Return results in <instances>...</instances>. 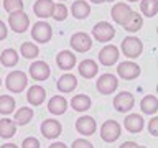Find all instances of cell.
<instances>
[{
    "instance_id": "cell-1",
    "label": "cell",
    "mask_w": 158,
    "mask_h": 148,
    "mask_svg": "<svg viewBox=\"0 0 158 148\" xmlns=\"http://www.w3.org/2000/svg\"><path fill=\"white\" fill-rule=\"evenodd\" d=\"M27 84H28V77L23 71H12V72H8L7 79H5V86L13 94L23 92L27 89Z\"/></svg>"
},
{
    "instance_id": "cell-2",
    "label": "cell",
    "mask_w": 158,
    "mask_h": 148,
    "mask_svg": "<svg viewBox=\"0 0 158 148\" xmlns=\"http://www.w3.org/2000/svg\"><path fill=\"white\" fill-rule=\"evenodd\" d=\"M120 49L123 53L125 58H130V59H135L142 54L143 51V43L140 38L137 36H127L122 39V44H120Z\"/></svg>"
},
{
    "instance_id": "cell-3",
    "label": "cell",
    "mask_w": 158,
    "mask_h": 148,
    "mask_svg": "<svg viewBox=\"0 0 158 148\" xmlns=\"http://www.w3.org/2000/svg\"><path fill=\"white\" fill-rule=\"evenodd\" d=\"M92 36L94 39H97L99 43H109L110 39L115 36V30L110 23L107 22H99L94 25L92 28Z\"/></svg>"
},
{
    "instance_id": "cell-4",
    "label": "cell",
    "mask_w": 158,
    "mask_h": 148,
    "mask_svg": "<svg viewBox=\"0 0 158 148\" xmlns=\"http://www.w3.org/2000/svg\"><path fill=\"white\" fill-rule=\"evenodd\" d=\"M117 86H118V79H117V76H114V74H110V72L102 74V76L97 79V82H96L97 91L101 94H104V96L114 94L117 91Z\"/></svg>"
},
{
    "instance_id": "cell-5",
    "label": "cell",
    "mask_w": 158,
    "mask_h": 148,
    "mask_svg": "<svg viewBox=\"0 0 158 148\" xmlns=\"http://www.w3.org/2000/svg\"><path fill=\"white\" fill-rule=\"evenodd\" d=\"M120 133H122V128L118 125V122L115 120H107L101 127V138L106 143H114L120 137Z\"/></svg>"
},
{
    "instance_id": "cell-6",
    "label": "cell",
    "mask_w": 158,
    "mask_h": 148,
    "mask_svg": "<svg viewBox=\"0 0 158 148\" xmlns=\"http://www.w3.org/2000/svg\"><path fill=\"white\" fill-rule=\"evenodd\" d=\"M69 44H71V48L74 49V51L86 53V51H89V49L92 48V38L89 36L87 33H84V31H77V33H74L71 36Z\"/></svg>"
},
{
    "instance_id": "cell-7",
    "label": "cell",
    "mask_w": 158,
    "mask_h": 148,
    "mask_svg": "<svg viewBox=\"0 0 158 148\" xmlns=\"http://www.w3.org/2000/svg\"><path fill=\"white\" fill-rule=\"evenodd\" d=\"M53 36V30L49 27V23L46 22H36L31 28V38L36 43H48Z\"/></svg>"
},
{
    "instance_id": "cell-8",
    "label": "cell",
    "mask_w": 158,
    "mask_h": 148,
    "mask_svg": "<svg viewBox=\"0 0 158 148\" xmlns=\"http://www.w3.org/2000/svg\"><path fill=\"white\" fill-rule=\"evenodd\" d=\"M8 25L15 33H23L30 27V17L25 12H13L8 17Z\"/></svg>"
},
{
    "instance_id": "cell-9",
    "label": "cell",
    "mask_w": 158,
    "mask_h": 148,
    "mask_svg": "<svg viewBox=\"0 0 158 148\" xmlns=\"http://www.w3.org/2000/svg\"><path fill=\"white\" fill-rule=\"evenodd\" d=\"M110 15H112V20L118 25H122V27H125L128 23V20L132 17V8L128 3H115L110 10Z\"/></svg>"
},
{
    "instance_id": "cell-10",
    "label": "cell",
    "mask_w": 158,
    "mask_h": 148,
    "mask_svg": "<svg viewBox=\"0 0 158 148\" xmlns=\"http://www.w3.org/2000/svg\"><path fill=\"white\" fill-rule=\"evenodd\" d=\"M140 72H142L140 66H138L137 63H132V61H122V63H118V66H117L118 77L125 79V81L137 79L138 76H140Z\"/></svg>"
},
{
    "instance_id": "cell-11",
    "label": "cell",
    "mask_w": 158,
    "mask_h": 148,
    "mask_svg": "<svg viewBox=\"0 0 158 148\" xmlns=\"http://www.w3.org/2000/svg\"><path fill=\"white\" fill-rule=\"evenodd\" d=\"M133 105H135V97L127 91L118 92L117 96L114 97V109H115L117 112H128L133 109Z\"/></svg>"
},
{
    "instance_id": "cell-12",
    "label": "cell",
    "mask_w": 158,
    "mask_h": 148,
    "mask_svg": "<svg viewBox=\"0 0 158 148\" xmlns=\"http://www.w3.org/2000/svg\"><path fill=\"white\" fill-rule=\"evenodd\" d=\"M63 132V127L61 123L58 120H54V118H46V120H43L41 123V135L44 138H48V140H54V138H58L61 135Z\"/></svg>"
},
{
    "instance_id": "cell-13",
    "label": "cell",
    "mask_w": 158,
    "mask_h": 148,
    "mask_svg": "<svg viewBox=\"0 0 158 148\" xmlns=\"http://www.w3.org/2000/svg\"><path fill=\"white\" fill-rule=\"evenodd\" d=\"M99 61L104 66H114L118 61V48L114 44H106L99 51Z\"/></svg>"
},
{
    "instance_id": "cell-14",
    "label": "cell",
    "mask_w": 158,
    "mask_h": 148,
    "mask_svg": "<svg viewBox=\"0 0 158 148\" xmlns=\"http://www.w3.org/2000/svg\"><path fill=\"white\" fill-rule=\"evenodd\" d=\"M51 74V69H49L48 63L44 61H35L31 66H30V76L35 81H46Z\"/></svg>"
},
{
    "instance_id": "cell-15",
    "label": "cell",
    "mask_w": 158,
    "mask_h": 148,
    "mask_svg": "<svg viewBox=\"0 0 158 148\" xmlns=\"http://www.w3.org/2000/svg\"><path fill=\"white\" fill-rule=\"evenodd\" d=\"M97 128V123L94 120L92 117L89 115H84V117H79L76 120V130L81 133L84 137H89V135H94V132H96Z\"/></svg>"
},
{
    "instance_id": "cell-16",
    "label": "cell",
    "mask_w": 158,
    "mask_h": 148,
    "mask_svg": "<svg viewBox=\"0 0 158 148\" xmlns=\"http://www.w3.org/2000/svg\"><path fill=\"white\" fill-rule=\"evenodd\" d=\"M46 99V91L44 87H41L40 84H35V86H30L28 87V92H27V101L31 104V105H41Z\"/></svg>"
},
{
    "instance_id": "cell-17",
    "label": "cell",
    "mask_w": 158,
    "mask_h": 148,
    "mask_svg": "<svg viewBox=\"0 0 158 148\" xmlns=\"http://www.w3.org/2000/svg\"><path fill=\"white\" fill-rule=\"evenodd\" d=\"M56 64L63 71H69V69H73L76 66V56H74V53L68 51V49H63L56 56Z\"/></svg>"
},
{
    "instance_id": "cell-18",
    "label": "cell",
    "mask_w": 158,
    "mask_h": 148,
    "mask_svg": "<svg viewBox=\"0 0 158 148\" xmlns=\"http://www.w3.org/2000/svg\"><path fill=\"white\" fill-rule=\"evenodd\" d=\"M123 125H125L127 132L130 133H140L143 130V117L140 113H128L123 120Z\"/></svg>"
},
{
    "instance_id": "cell-19",
    "label": "cell",
    "mask_w": 158,
    "mask_h": 148,
    "mask_svg": "<svg viewBox=\"0 0 158 148\" xmlns=\"http://www.w3.org/2000/svg\"><path fill=\"white\" fill-rule=\"evenodd\" d=\"M58 89L61 92H64V94H69V92H73L74 89H76V86H77V79H76V76L74 74H71V72H66V74H63L61 77L58 79Z\"/></svg>"
},
{
    "instance_id": "cell-20",
    "label": "cell",
    "mask_w": 158,
    "mask_h": 148,
    "mask_svg": "<svg viewBox=\"0 0 158 148\" xmlns=\"http://www.w3.org/2000/svg\"><path fill=\"white\" fill-rule=\"evenodd\" d=\"M68 109V101L63 96H53L48 102V110L53 113V115H61V113L66 112Z\"/></svg>"
},
{
    "instance_id": "cell-21",
    "label": "cell",
    "mask_w": 158,
    "mask_h": 148,
    "mask_svg": "<svg viewBox=\"0 0 158 148\" xmlns=\"http://www.w3.org/2000/svg\"><path fill=\"white\" fill-rule=\"evenodd\" d=\"M53 5L54 3L51 0H36L33 3V12L40 18H49L51 17V12H53Z\"/></svg>"
},
{
    "instance_id": "cell-22",
    "label": "cell",
    "mask_w": 158,
    "mask_h": 148,
    "mask_svg": "<svg viewBox=\"0 0 158 148\" xmlns=\"http://www.w3.org/2000/svg\"><path fill=\"white\" fill-rule=\"evenodd\" d=\"M77 69H79V74H81L84 79H92L99 72L97 63L92 61V59H84V61H81Z\"/></svg>"
},
{
    "instance_id": "cell-23",
    "label": "cell",
    "mask_w": 158,
    "mask_h": 148,
    "mask_svg": "<svg viewBox=\"0 0 158 148\" xmlns=\"http://www.w3.org/2000/svg\"><path fill=\"white\" fill-rule=\"evenodd\" d=\"M71 13H73L74 18L84 20V18L89 17V13H91V5H89L86 0H76L71 7Z\"/></svg>"
},
{
    "instance_id": "cell-24",
    "label": "cell",
    "mask_w": 158,
    "mask_h": 148,
    "mask_svg": "<svg viewBox=\"0 0 158 148\" xmlns=\"http://www.w3.org/2000/svg\"><path fill=\"white\" fill-rule=\"evenodd\" d=\"M91 105H92V101L89 96H86V94H77V96H74L73 101H71V107L76 112H86L91 109Z\"/></svg>"
},
{
    "instance_id": "cell-25",
    "label": "cell",
    "mask_w": 158,
    "mask_h": 148,
    "mask_svg": "<svg viewBox=\"0 0 158 148\" xmlns=\"http://www.w3.org/2000/svg\"><path fill=\"white\" fill-rule=\"evenodd\" d=\"M140 109H142L143 113H148V115L156 113V110H158V99L155 96H152V94H148V96H145L142 99Z\"/></svg>"
},
{
    "instance_id": "cell-26",
    "label": "cell",
    "mask_w": 158,
    "mask_h": 148,
    "mask_svg": "<svg viewBox=\"0 0 158 148\" xmlns=\"http://www.w3.org/2000/svg\"><path fill=\"white\" fill-rule=\"evenodd\" d=\"M15 133H17V125H15L13 120H10V118H2L0 120V138H5V140H8V138H12Z\"/></svg>"
},
{
    "instance_id": "cell-27",
    "label": "cell",
    "mask_w": 158,
    "mask_h": 148,
    "mask_svg": "<svg viewBox=\"0 0 158 148\" xmlns=\"http://www.w3.org/2000/svg\"><path fill=\"white\" fill-rule=\"evenodd\" d=\"M0 63L3 64L5 68H13L15 64L18 63V53L15 51L13 48H7L0 53Z\"/></svg>"
},
{
    "instance_id": "cell-28",
    "label": "cell",
    "mask_w": 158,
    "mask_h": 148,
    "mask_svg": "<svg viewBox=\"0 0 158 148\" xmlns=\"http://www.w3.org/2000/svg\"><path fill=\"white\" fill-rule=\"evenodd\" d=\"M31 118H33V109L22 107L15 112L13 120H15V125H27V123L31 122Z\"/></svg>"
},
{
    "instance_id": "cell-29",
    "label": "cell",
    "mask_w": 158,
    "mask_h": 148,
    "mask_svg": "<svg viewBox=\"0 0 158 148\" xmlns=\"http://www.w3.org/2000/svg\"><path fill=\"white\" fill-rule=\"evenodd\" d=\"M20 53L25 59H35L40 54V48L31 41H25L22 43V48H20Z\"/></svg>"
},
{
    "instance_id": "cell-30",
    "label": "cell",
    "mask_w": 158,
    "mask_h": 148,
    "mask_svg": "<svg viewBox=\"0 0 158 148\" xmlns=\"http://www.w3.org/2000/svg\"><path fill=\"white\" fill-rule=\"evenodd\" d=\"M140 10L148 18L155 17L158 12V0H140Z\"/></svg>"
},
{
    "instance_id": "cell-31",
    "label": "cell",
    "mask_w": 158,
    "mask_h": 148,
    "mask_svg": "<svg viewBox=\"0 0 158 148\" xmlns=\"http://www.w3.org/2000/svg\"><path fill=\"white\" fill-rule=\"evenodd\" d=\"M142 25H143L142 15L137 13V12H132L130 20H128V23H127L123 28H125V31H128V33H135V31H138V30L142 28Z\"/></svg>"
},
{
    "instance_id": "cell-32",
    "label": "cell",
    "mask_w": 158,
    "mask_h": 148,
    "mask_svg": "<svg viewBox=\"0 0 158 148\" xmlns=\"http://www.w3.org/2000/svg\"><path fill=\"white\" fill-rule=\"evenodd\" d=\"M15 109V99L12 96H0V113L8 115Z\"/></svg>"
},
{
    "instance_id": "cell-33",
    "label": "cell",
    "mask_w": 158,
    "mask_h": 148,
    "mask_svg": "<svg viewBox=\"0 0 158 148\" xmlns=\"http://www.w3.org/2000/svg\"><path fill=\"white\" fill-rule=\"evenodd\" d=\"M51 17L56 20V22H63V20H66V17H68V8H66V5H64V3H54V5H53Z\"/></svg>"
},
{
    "instance_id": "cell-34",
    "label": "cell",
    "mask_w": 158,
    "mask_h": 148,
    "mask_svg": "<svg viewBox=\"0 0 158 148\" xmlns=\"http://www.w3.org/2000/svg\"><path fill=\"white\" fill-rule=\"evenodd\" d=\"M3 8L8 13L23 12V0H3Z\"/></svg>"
},
{
    "instance_id": "cell-35",
    "label": "cell",
    "mask_w": 158,
    "mask_h": 148,
    "mask_svg": "<svg viewBox=\"0 0 158 148\" xmlns=\"http://www.w3.org/2000/svg\"><path fill=\"white\" fill-rule=\"evenodd\" d=\"M71 148H94V145L86 138H77V140L73 142Z\"/></svg>"
},
{
    "instance_id": "cell-36",
    "label": "cell",
    "mask_w": 158,
    "mask_h": 148,
    "mask_svg": "<svg viewBox=\"0 0 158 148\" xmlns=\"http://www.w3.org/2000/svg\"><path fill=\"white\" fill-rule=\"evenodd\" d=\"M22 148H40V142L35 137H27L22 143Z\"/></svg>"
},
{
    "instance_id": "cell-37",
    "label": "cell",
    "mask_w": 158,
    "mask_h": 148,
    "mask_svg": "<svg viewBox=\"0 0 158 148\" xmlns=\"http://www.w3.org/2000/svg\"><path fill=\"white\" fill-rule=\"evenodd\" d=\"M148 132H150V135L156 137L158 135V118L153 117L150 122H148Z\"/></svg>"
},
{
    "instance_id": "cell-38",
    "label": "cell",
    "mask_w": 158,
    "mask_h": 148,
    "mask_svg": "<svg viewBox=\"0 0 158 148\" xmlns=\"http://www.w3.org/2000/svg\"><path fill=\"white\" fill-rule=\"evenodd\" d=\"M8 35V30H7V25H5L2 20H0V39H5Z\"/></svg>"
},
{
    "instance_id": "cell-39",
    "label": "cell",
    "mask_w": 158,
    "mask_h": 148,
    "mask_svg": "<svg viewBox=\"0 0 158 148\" xmlns=\"http://www.w3.org/2000/svg\"><path fill=\"white\" fill-rule=\"evenodd\" d=\"M48 148H68V146H66V143H63V142H54Z\"/></svg>"
},
{
    "instance_id": "cell-40",
    "label": "cell",
    "mask_w": 158,
    "mask_h": 148,
    "mask_svg": "<svg viewBox=\"0 0 158 148\" xmlns=\"http://www.w3.org/2000/svg\"><path fill=\"white\" fill-rule=\"evenodd\" d=\"M135 146H137L135 142H125V143H122L118 148H135Z\"/></svg>"
},
{
    "instance_id": "cell-41",
    "label": "cell",
    "mask_w": 158,
    "mask_h": 148,
    "mask_svg": "<svg viewBox=\"0 0 158 148\" xmlns=\"http://www.w3.org/2000/svg\"><path fill=\"white\" fill-rule=\"evenodd\" d=\"M0 148H18V146L15 145V143H5V145H2Z\"/></svg>"
},
{
    "instance_id": "cell-42",
    "label": "cell",
    "mask_w": 158,
    "mask_h": 148,
    "mask_svg": "<svg viewBox=\"0 0 158 148\" xmlns=\"http://www.w3.org/2000/svg\"><path fill=\"white\" fill-rule=\"evenodd\" d=\"M91 2H92V3H104L106 0H91Z\"/></svg>"
},
{
    "instance_id": "cell-43",
    "label": "cell",
    "mask_w": 158,
    "mask_h": 148,
    "mask_svg": "<svg viewBox=\"0 0 158 148\" xmlns=\"http://www.w3.org/2000/svg\"><path fill=\"white\" fill-rule=\"evenodd\" d=\"M128 2H132V3H135V2H138V0H128Z\"/></svg>"
},
{
    "instance_id": "cell-44",
    "label": "cell",
    "mask_w": 158,
    "mask_h": 148,
    "mask_svg": "<svg viewBox=\"0 0 158 148\" xmlns=\"http://www.w3.org/2000/svg\"><path fill=\"white\" fill-rule=\"evenodd\" d=\"M135 148H147V146H138V145H137V146H135Z\"/></svg>"
},
{
    "instance_id": "cell-45",
    "label": "cell",
    "mask_w": 158,
    "mask_h": 148,
    "mask_svg": "<svg viewBox=\"0 0 158 148\" xmlns=\"http://www.w3.org/2000/svg\"><path fill=\"white\" fill-rule=\"evenodd\" d=\"M106 2H115V0H106Z\"/></svg>"
},
{
    "instance_id": "cell-46",
    "label": "cell",
    "mask_w": 158,
    "mask_h": 148,
    "mask_svg": "<svg viewBox=\"0 0 158 148\" xmlns=\"http://www.w3.org/2000/svg\"><path fill=\"white\" fill-rule=\"evenodd\" d=\"M0 84H2V79H0Z\"/></svg>"
},
{
    "instance_id": "cell-47",
    "label": "cell",
    "mask_w": 158,
    "mask_h": 148,
    "mask_svg": "<svg viewBox=\"0 0 158 148\" xmlns=\"http://www.w3.org/2000/svg\"><path fill=\"white\" fill-rule=\"evenodd\" d=\"M61 2H63V0H61Z\"/></svg>"
}]
</instances>
